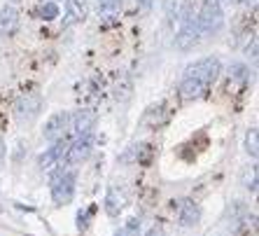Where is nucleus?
Returning a JSON list of instances; mask_svg holds the SVG:
<instances>
[{
    "instance_id": "f257e3e1",
    "label": "nucleus",
    "mask_w": 259,
    "mask_h": 236,
    "mask_svg": "<svg viewBox=\"0 0 259 236\" xmlns=\"http://www.w3.org/2000/svg\"><path fill=\"white\" fill-rule=\"evenodd\" d=\"M75 182H77V176L75 171H59L54 178H52V201L56 206H66L70 204L72 196H75Z\"/></svg>"
},
{
    "instance_id": "f03ea898",
    "label": "nucleus",
    "mask_w": 259,
    "mask_h": 236,
    "mask_svg": "<svg viewBox=\"0 0 259 236\" xmlns=\"http://www.w3.org/2000/svg\"><path fill=\"white\" fill-rule=\"evenodd\" d=\"M220 70H222L220 59H215V56H205V59H199V61H194V63H189L182 75H185V77L201 80V82H205V85H212V82L220 77Z\"/></svg>"
},
{
    "instance_id": "7ed1b4c3",
    "label": "nucleus",
    "mask_w": 259,
    "mask_h": 236,
    "mask_svg": "<svg viewBox=\"0 0 259 236\" xmlns=\"http://www.w3.org/2000/svg\"><path fill=\"white\" fill-rule=\"evenodd\" d=\"M182 17L185 19H180L182 26H180V30H178V35H175V47L182 49V52H187V49H192L194 45L199 43V37L203 35V33H201L199 19H196L194 12H187V14H182Z\"/></svg>"
},
{
    "instance_id": "20e7f679",
    "label": "nucleus",
    "mask_w": 259,
    "mask_h": 236,
    "mask_svg": "<svg viewBox=\"0 0 259 236\" xmlns=\"http://www.w3.org/2000/svg\"><path fill=\"white\" fill-rule=\"evenodd\" d=\"M91 150H94V138H91V133H84V136H77V138L72 140L70 145L66 147V166H75V164H82L89 159Z\"/></svg>"
},
{
    "instance_id": "39448f33",
    "label": "nucleus",
    "mask_w": 259,
    "mask_h": 236,
    "mask_svg": "<svg viewBox=\"0 0 259 236\" xmlns=\"http://www.w3.org/2000/svg\"><path fill=\"white\" fill-rule=\"evenodd\" d=\"M196 19H199L201 33H217L224 24L222 5H217V3H203L201 12L196 14Z\"/></svg>"
},
{
    "instance_id": "423d86ee",
    "label": "nucleus",
    "mask_w": 259,
    "mask_h": 236,
    "mask_svg": "<svg viewBox=\"0 0 259 236\" xmlns=\"http://www.w3.org/2000/svg\"><path fill=\"white\" fill-rule=\"evenodd\" d=\"M42 110V96L40 94H21L14 103V112H17L19 122H30L35 120Z\"/></svg>"
},
{
    "instance_id": "0eeeda50",
    "label": "nucleus",
    "mask_w": 259,
    "mask_h": 236,
    "mask_svg": "<svg viewBox=\"0 0 259 236\" xmlns=\"http://www.w3.org/2000/svg\"><path fill=\"white\" fill-rule=\"evenodd\" d=\"M66 131H70V112H54V115L45 122L42 136H45V140L54 143V140L63 138Z\"/></svg>"
},
{
    "instance_id": "6e6552de",
    "label": "nucleus",
    "mask_w": 259,
    "mask_h": 236,
    "mask_svg": "<svg viewBox=\"0 0 259 236\" xmlns=\"http://www.w3.org/2000/svg\"><path fill=\"white\" fill-rule=\"evenodd\" d=\"M94 124H96V112L94 110H77V112L70 115V131L75 133V138L91 133Z\"/></svg>"
},
{
    "instance_id": "1a4fd4ad",
    "label": "nucleus",
    "mask_w": 259,
    "mask_h": 236,
    "mask_svg": "<svg viewBox=\"0 0 259 236\" xmlns=\"http://www.w3.org/2000/svg\"><path fill=\"white\" fill-rule=\"evenodd\" d=\"M103 206H105V213H108L110 218H117V215L124 211V206H126V194H124V189L117 187V185H110L108 192H105Z\"/></svg>"
},
{
    "instance_id": "9d476101",
    "label": "nucleus",
    "mask_w": 259,
    "mask_h": 236,
    "mask_svg": "<svg viewBox=\"0 0 259 236\" xmlns=\"http://www.w3.org/2000/svg\"><path fill=\"white\" fill-rule=\"evenodd\" d=\"M210 85H205L201 80H194V77H182L180 87H178V94H180L182 101H194V98H203L208 94Z\"/></svg>"
},
{
    "instance_id": "9b49d317",
    "label": "nucleus",
    "mask_w": 259,
    "mask_h": 236,
    "mask_svg": "<svg viewBox=\"0 0 259 236\" xmlns=\"http://www.w3.org/2000/svg\"><path fill=\"white\" fill-rule=\"evenodd\" d=\"M201 220V206L194 199H182L178 204V222L182 227H194Z\"/></svg>"
},
{
    "instance_id": "f8f14e48",
    "label": "nucleus",
    "mask_w": 259,
    "mask_h": 236,
    "mask_svg": "<svg viewBox=\"0 0 259 236\" xmlns=\"http://www.w3.org/2000/svg\"><path fill=\"white\" fill-rule=\"evenodd\" d=\"M66 147H68V143L63 138L54 140V143H52V147H49L45 154H40V159H37V166H40L42 171H49L56 162H59V159H63V152H66Z\"/></svg>"
},
{
    "instance_id": "ddd939ff",
    "label": "nucleus",
    "mask_w": 259,
    "mask_h": 236,
    "mask_svg": "<svg viewBox=\"0 0 259 236\" xmlns=\"http://www.w3.org/2000/svg\"><path fill=\"white\" fill-rule=\"evenodd\" d=\"M89 17V0H68L66 3V24H82Z\"/></svg>"
},
{
    "instance_id": "4468645a",
    "label": "nucleus",
    "mask_w": 259,
    "mask_h": 236,
    "mask_svg": "<svg viewBox=\"0 0 259 236\" xmlns=\"http://www.w3.org/2000/svg\"><path fill=\"white\" fill-rule=\"evenodd\" d=\"M19 28V12L14 7H0V35H14Z\"/></svg>"
},
{
    "instance_id": "2eb2a0df",
    "label": "nucleus",
    "mask_w": 259,
    "mask_h": 236,
    "mask_svg": "<svg viewBox=\"0 0 259 236\" xmlns=\"http://www.w3.org/2000/svg\"><path fill=\"white\" fill-rule=\"evenodd\" d=\"M96 7H98V17L105 24H112V21H117V17L121 12V0H96Z\"/></svg>"
},
{
    "instance_id": "dca6fc26",
    "label": "nucleus",
    "mask_w": 259,
    "mask_h": 236,
    "mask_svg": "<svg viewBox=\"0 0 259 236\" xmlns=\"http://www.w3.org/2000/svg\"><path fill=\"white\" fill-rule=\"evenodd\" d=\"M185 0H163V12H166V17H168L170 24H175V21H180L182 14H185Z\"/></svg>"
},
{
    "instance_id": "f3484780",
    "label": "nucleus",
    "mask_w": 259,
    "mask_h": 236,
    "mask_svg": "<svg viewBox=\"0 0 259 236\" xmlns=\"http://www.w3.org/2000/svg\"><path fill=\"white\" fill-rule=\"evenodd\" d=\"M161 117H163V103H157V105H152V108H147V112L143 115L140 124H143V127H150V129H157L159 124H161Z\"/></svg>"
},
{
    "instance_id": "a211bd4d",
    "label": "nucleus",
    "mask_w": 259,
    "mask_h": 236,
    "mask_svg": "<svg viewBox=\"0 0 259 236\" xmlns=\"http://www.w3.org/2000/svg\"><path fill=\"white\" fill-rule=\"evenodd\" d=\"M241 185L250 192H257V166H245L241 173Z\"/></svg>"
},
{
    "instance_id": "6ab92c4d",
    "label": "nucleus",
    "mask_w": 259,
    "mask_h": 236,
    "mask_svg": "<svg viewBox=\"0 0 259 236\" xmlns=\"http://www.w3.org/2000/svg\"><path fill=\"white\" fill-rule=\"evenodd\" d=\"M245 152L252 159H257V154H259V136H257V129H247V133H245Z\"/></svg>"
},
{
    "instance_id": "aec40b11",
    "label": "nucleus",
    "mask_w": 259,
    "mask_h": 236,
    "mask_svg": "<svg viewBox=\"0 0 259 236\" xmlns=\"http://www.w3.org/2000/svg\"><path fill=\"white\" fill-rule=\"evenodd\" d=\"M37 12H40V19H45V21H54V19H59V5L54 0H45Z\"/></svg>"
},
{
    "instance_id": "412c9836",
    "label": "nucleus",
    "mask_w": 259,
    "mask_h": 236,
    "mask_svg": "<svg viewBox=\"0 0 259 236\" xmlns=\"http://www.w3.org/2000/svg\"><path fill=\"white\" fill-rule=\"evenodd\" d=\"M247 75H250V70H247L243 63H238V61H234V63L229 66V77L236 80V82L245 85V82H247Z\"/></svg>"
},
{
    "instance_id": "4be33fe9",
    "label": "nucleus",
    "mask_w": 259,
    "mask_h": 236,
    "mask_svg": "<svg viewBox=\"0 0 259 236\" xmlns=\"http://www.w3.org/2000/svg\"><path fill=\"white\" fill-rule=\"evenodd\" d=\"M138 229H140V220L138 218H131L126 222V227H121L115 236H138Z\"/></svg>"
},
{
    "instance_id": "5701e85b",
    "label": "nucleus",
    "mask_w": 259,
    "mask_h": 236,
    "mask_svg": "<svg viewBox=\"0 0 259 236\" xmlns=\"http://www.w3.org/2000/svg\"><path fill=\"white\" fill-rule=\"evenodd\" d=\"M143 147H145V145H131L126 152H124V154H121L119 159H121V162H124V164H128V162H138V157H140V150H143Z\"/></svg>"
},
{
    "instance_id": "b1692460",
    "label": "nucleus",
    "mask_w": 259,
    "mask_h": 236,
    "mask_svg": "<svg viewBox=\"0 0 259 236\" xmlns=\"http://www.w3.org/2000/svg\"><path fill=\"white\" fill-rule=\"evenodd\" d=\"M89 218H91V208H89V211H87V213H79V215H77L79 229H87V227H89V224H87V222H89Z\"/></svg>"
},
{
    "instance_id": "393cba45",
    "label": "nucleus",
    "mask_w": 259,
    "mask_h": 236,
    "mask_svg": "<svg viewBox=\"0 0 259 236\" xmlns=\"http://www.w3.org/2000/svg\"><path fill=\"white\" fill-rule=\"evenodd\" d=\"M145 236H166V234H163V229H161V227H152V229L147 231V234H145Z\"/></svg>"
},
{
    "instance_id": "a878e982",
    "label": "nucleus",
    "mask_w": 259,
    "mask_h": 236,
    "mask_svg": "<svg viewBox=\"0 0 259 236\" xmlns=\"http://www.w3.org/2000/svg\"><path fill=\"white\" fill-rule=\"evenodd\" d=\"M3 162H5V145H3V140H0V169H3Z\"/></svg>"
},
{
    "instance_id": "bb28decb",
    "label": "nucleus",
    "mask_w": 259,
    "mask_h": 236,
    "mask_svg": "<svg viewBox=\"0 0 259 236\" xmlns=\"http://www.w3.org/2000/svg\"><path fill=\"white\" fill-rule=\"evenodd\" d=\"M138 3H140L143 7H150V5H152V0H138Z\"/></svg>"
},
{
    "instance_id": "cd10ccee",
    "label": "nucleus",
    "mask_w": 259,
    "mask_h": 236,
    "mask_svg": "<svg viewBox=\"0 0 259 236\" xmlns=\"http://www.w3.org/2000/svg\"><path fill=\"white\" fill-rule=\"evenodd\" d=\"M205 3H217V5H222L224 0H205Z\"/></svg>"
},
{
    "instance_id": "c85d7f7f",
    "label": "nucleus",
    "mask_w": 259,
    "mask_h": 236,
    "mask_svg": "<svg viewBox=\"0 0 259 236\" xmlns=\"http://www.w3.org/2000/svg\"><path fill=\"white\" fill-rule=\"evenodd\" d=\"M234 3H245V0H234Z\"/></svg>"
},
{
    "instance_id": "c756f323",
    "label": "nucleus",
    "mask_w": 259,
    "mask_h": 236,
    "mask_svg": "<svg viewBox=\"0 0 259 236\" xmlns=\"http://www.w3.org/2000/svg\"><path fill=\"white\" fill-rule=\"evenodd\" d=\"M0 211H3V208H0Z\"/></svg>"
}]
</instances>
